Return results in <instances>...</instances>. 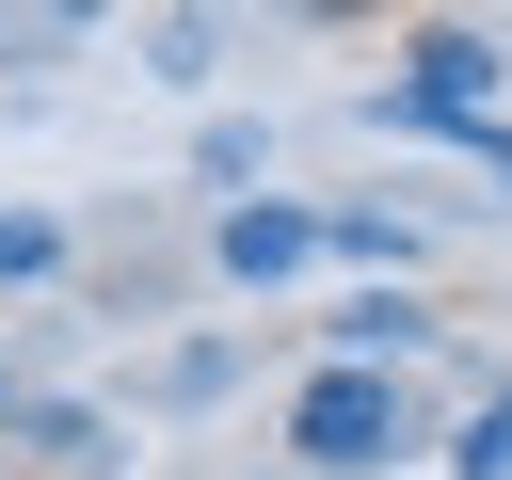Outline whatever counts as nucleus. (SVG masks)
Masks as SVG:
<instances>
[{
    "mask_svg": "<svg viewBox=\"0 0 512 480\" xmlns=\"http://www.w3.org/2000/svg\"><path fill=\"white\" fill-rule=\"evenodd\" d=\"M400 448H416L400 368H320V384L288 400V464H304V480H368V464H400Z\"/></svg>",
    "mask_w": 512,
    "mask_h": 480,
    "instance_id": "obj_1",
    "label": "nucleus"
},
{
    "mask_svg": "<svg viewBox=\"0 0 512 480\" xmlns=\"http://www.w3.org/2000/svg\"><path fill=\"white\" fill-rule=\"evenodd\" d=\"M304 240H320L304 208H224V272H288Z\"/></svg>",
    "mask_w": 512,
    "mask_h": 480,
    "instance_id": "obj_2",
    "label": "nucleus"
},
{
    "mask_svg": "<svg viewBox=\"0 0 512 480\" xmlns=\"http://www.w3.org/2000/svg\"><path fill=\"white\" fill-rule=\"evenodd\" d=\"M448 480H512V400H480V416H464V448H448Z\"/></svg>",
    "mask_w": 512,
    "mask_h": 480,
    "instance_id": "obj_3",
    "label": "nucleus"
},
{
    "mask_svg": "<svg viewBox=\"0 0 512 480\" xmlns=\"http://www.w3.org/2000/svg\"><path fill=\"white\" fill-rule=\"evenodd\" d=\"M48 256H64L48 224H0V272H48Z\"/></svg>",
    "mask_w": 512,
    "mask_h": 480,
    "instance_id": "obj_4",
    "label": "nucleus"
}]
</instances>
